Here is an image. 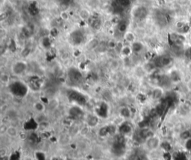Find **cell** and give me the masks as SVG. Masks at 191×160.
Masks as SVG:
<instances>
[{
    "label": "cell",
    "instance_id": "cell-1",
    "mask_svg": "<svg viewBox=\"0 0 191 160\" xmlns=\"http://www.w3.org/2000/svg\"><path fill=\"white\" fill-rule=\"evenodd\" d=\"M12 94L16 96H25L28 93V86L21 80H14L8 84Z\"/></svg>",
    "mask_w": 191,
    "mask_h": 160
},
{
    "label": "cell",
    "instance_id": "cell-2",
    "mask_svg": "<svg viewBox=\"0 0 191 160\" xmlns=\"http://www.w3.org/2000/svg\"><path fill=\"white\" fill-rule=\"evenodd\" d=\"M28 69V63L24 60H17L12 63L10 72L14 76H22Z\"/></svg>",
    "mask_w": 191,
    "mask_h": 160
},
{
    "label": "cell",
    "instance_id": "cell-3",
    "mask_svg": "<svg viewBox=\"0 0 191 160\" xmlns=\"http://www.w3.org/2000/svg\"><path fill=\"white\" fill-rule=\"evenodd\" d=\"M145 145H146V147L148 150H154L158 148L159 146L161 145V142L158 137L152 136L145 141Z\"/></svg>",
    "mask_w": 191,
    "mask_h": 160
},
{
    "label": "cell",
    "instance_id": "cell-4",
    "mask_svg": "<svg viewBox=\"0 0 191 160\" xmlns=\"http://www.w3.org/2000/svg\"><path fill=\"white\" fill-rule=\"evenodd\" d=\"M132 130H133L132 126L128 122H127V121H124L123 124H120V127H119V131L120 134L123 136H128V135L132 133Z\"/></svg>",
    "mask_w": 191,
    "mask_h": 160
},
{
    "label": "cell",
    "instance_id": "cell-5",
    "mask_svg": "<svg viewBox=\"0 0 191 160\" xmlns=\"http://www.w3.org/2000/svg\"><path fill=\"white\" fill-rule=\"evenodd\" d=\"M119 115L123 119H128L132 117V110L128 107H121L119 110Z\"/></svg>",
    "mask_w": 191,
    "mask_h": 160
},
{
    "label": "cell",
    "instance_id": "cell-6",
    "mask_svg": "<svg viewBox=\"0 0 191 160\" xmlns=\"http://www.w3.org/2000/svg\"><path fill=\"white\" fill-rule=\"evenodd\" d=\"M123 40L128 44H132L137 40V37L133 31H126L123 33Z\"/></svg>",
    "mask_w": 191,
    "mask_h": 160
},
{
    "label": "cell",
    "instance_id": "cell-7",
    "mask_svg": "<svg viewBox=\"0 0 191 160\" xmlns=\"http://www.w3.org/2000/svg\"><path fill=\"white\" fill-rule=\"evenodd\" d=\"M78 15H79V18L84 22L90 20V19L91 18V12L87 8H81L79 10Z\"/></svg>",
    "mask_w": 191,
    "mask_h": 160
},
{
    "label": "cell",
    "instance_id": "cell-8",
    "mask_svg": "<svg viewBox=\"0 0 191 160\" xmlns=\"http://www.w3.org/2000/svg\"><path fill=\"white\" fill-rule=\"evenodd\" d=\"M32 107L35 112L38 114H42L45 112L46 110V105L43 102L41 101H37L33 103Z\"/></svg>",
    "mask_w": 191,
    "mask_h": 160
},
{
    "label": "cell",
    "instance_id": "cell-9",
    "mask_svg": "<svg viewBox=\"0 0 191 160\" xmlns=\"http://www.w3.org/2000/svg\"><path fill=\"white\" fill-rule=\"evenodd\" d=\"M7 136L10 137V138H16L19 136V129L14 125H10L7 127L6 133Z\"/></svg>",
    "mask_w": 191,
    "mask_h": 160
},
{
    "label": "cell",
    "instance_id": "cell-10",
    "mask_svg": "<svg viewBox=\"0 0 191 160\" xmlns=\"http://www.w3.org/2000/svg\"><path fill=\"white\" fill-rule=\"evenodd\" d=\"M132 54H133V51H132V46H131L130 44L123 45L120 52V55L123 56V57H129Z\"/></svg>",
    "mask_w": 191,
    "mask_h": 160
},
{
    "label": "cell",
    "instance_id": "cell-11",
    "mask_svg": "<svg viewBox=\"0 0 191 160\" xmlns=\"http://www.w3.org/2000/svg\"><path fill=\"white\" fill-rule=\"evenodd\" d=\"M131 46H132L133 53L136 54L140 53L143 50V49H144V45L140 41H137V40H136L133 43L131 44Z\"/></svg>",
    "mask_w": 191,
    "mask_h": 160
},
{
    "label": "cell",
    "instance_id": "cell-12",
    "mask_svg": "<svg viewBox=\"0 0 191 160\" xmlns=\"http://www.w3.org/2000/svg\"><path fill=\"white\" fill-rule=\"evenodd\" d=\"M0 80H1L2 84L8 85L10 83V78L9 75L7 73H2L1 75H0Z\"/></svg>",
    "mask_w": 191,
    "mask_h": 160
},
{
    "label": "cell",
    "instance_id": "cell-13",
    "mask_svg": "<svg viewBox=\"0 0 191 160\" xmlns=\"http://www.w3.org/2000/svg\"><path fill=\"white\" fill-rule=\"evenodd\" d=\"M163 91L161 88H156L152 92V97L155 100H158L162 97Z\"/></svg>",
    "mask_w": 191,
    "mask_h": 160
},
{
    "label": "cell",
    "instance_id": "cell-14",
    "mask_svg": "<svg viewBox=\"0 0 191 160\" xmlns=\"http://www.w3.org/2000/svg\"><path fill=\"white\" fill-rule=\"evenodd\" d=\"M87 123L90 126L94 127L98 123V118H97L96 115H91V116L88 117Z\"/></svg>",
    "mask_w": 191,
    "mask_h": 160
},
{
    "label": "cell",
    "instance_id": "cell-15",
    "mask_svg": "<svg viewBox=\"0 0 191 160\" xmlns=\"http://www.w3.org/2000/svg\"><path fill=\"white\" fill-rule=\"evenodd\" d=\"M59 17L62 21H64V22H67L70 20V14L68 13V11L67 10H61L60 12V14H59Z\"/></svg>",
    "mask_w": 191,
    "mask_h": 160
},
{
    "label": "cell",
    "instance_id": "cell-16",
    "mask_svg": "<svg viewBox=\"0 0 191 160\" xmlns=\"http://www.w3.org/2000/svg\"><path fill=\"white\" fill-rule=\"evenodd\" d=\"M118 42L116 41L115 40H110L107 43V47L109 49H112V50H115L117 46Z\"/></svg>",
    "mask_w": 191,
    "mask_h": 160
},
{
    "label": "cell",
    "instance_id": "cell-17",
    "mask_svg": "<svg viewBox=\"0 0 191 160\" xmlns=\"http://www.w3.org/2000/svg\"><path fill=\"white\" fill-rule=\"evenodd\" d=\"M35 159L36 160H47V157L43 152L38 151L35 153Z\"/></svg>",
    "mask_w": 191,
    "mask_h": 160
},
{
    "label": "cell",
    "instance_id": "cell-18",
    "mask_svg": "<svg viewBox=\"0 0 191 160\" xmlns=\"http://www.w3.org/2000/svg\"><path fill=\"white\" fill-rule=\"evenodd\" d=\"M186 156L183 154H177L176 156H175V160H187Z\"/></svg>",
    "mask_w": 191,
    "mask_h": 160
},
{
    "label": "cell",
    "instance_id": "cell-19",
    "mask_svg": "<svg viewBox=\"0 0 191 160\" xmlns=\"http://www.w3.org/2000/svg\"><path fill=\"white\" fill-rule=\"evenodd\" d=\"M177 2L180 5H186L188 3V0H177Z\"/></svg>",
    "mask_w": 191,
    "mask_h": 160
},
{
    "label": "cell",
    "instance_id": "cell-20",
    "mask_svg": "<svg viewBox=\"0 0 191 160\" xmlns=\"http://www.w3.org/2000/svg\"><path fill=\"white\" fill-rule=\"evenodd\" d=\"M187 148L189 150H191V139H188L187 142Z\"/></svg>",
    "mask_w": 191,
    "mask_h": 160
},
{
    "label": "cell",
    "instance_id": "cell-21",
    "mask_svg": "<svg viewBox=\"0 0 191 160\" xmlns=\"http://www.w3.org/2000/svg\"><path fill=\"white\" fill-rule=\"evenodd\" d=\"M32 1H36V0H32Z\"/></svg>",
    "mask_w": 191,
    "mask_h": 160
}]
</instances>
